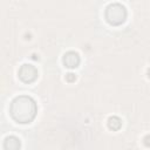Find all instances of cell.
Returning <instances> with one entry per match:
<instances>
[{"mask_svg":"<svg viewBox=\"0 0 150 150\" xmlns=\"http://www.w3.org/2000/svg\"><path fill=\"white\" fill-rule=\"evenodd\" d=\"M108 127L111 130H118L122 127V120L117 116H111L108 118Z\"/></svg>","mask_w":150,"mask_h":150,"instance_id":"6","label":"cell"},{"mask_svg":"<svg viewBox=\"0 0 150 150\" xmlns=\"http://www.w3.org/2000/svg\"><path fill=\"white\" fill-rule=\"evenodd\" d=\"M20 148V139L15 136H9L4 142V149L7 150H16Z\"/></svg>","mask_w":150,"mask_h":150,"instance_id":"5","label":"cell"},{"mask_svg":"<svg viewBox=\"0 0 150 150\" xmlns=\"http://www.w3.org/2000/svg\"><path fill=\"white\" fill-rule=\"evenodd\" d=\"M38 112L35 101L27 95H20L15 97L9 107V114L12 118L18 123L32 122Z\"/></svg>","mask_w":150,"mask_h":150,"instance_id":"1","label":"cell"},{"mask_svg":"<svg viewBox=\"0 0 150 150\" xmlns=\"http://www.w3.org/2000/svg\"><path fill=\"white\" fill-rule=\"evenodd\" d=\"M76 80V75L74 74V73H68L67 75H66V81H68V82H74Z\"/></svg>","mask_w":150,"mask_h":150,"instance_id":"7","label":"cell"},{"mask_svg":"<svg viewBox=\"0 0 150 150\" xmlns=\"http://www.w3.org/2000/svg\"><path fill=\"white\" fill-rule=\"evenodd\" d=\"M148 76H149V77H150V68H149V69H148Z\"/></svg>","mask_w":150,"mask_h":150,"instance_id":"9","label":"cell"},{"mask_svg":"<svg viewBox=\"0 0 150 150\" xmlns=\"http://www.w3.org/2000/svg\"><path fill=\"white\" fill-rule=\"evenodd\" d=\"M104 18H105L107 22L111 26L122 25L127 19V9L123 5H121L118 2L110 4L105 7Z\"/></svg>","mask_w":150,"mask_h":150,"instance_id":"2","label":"cell"},{"mask_svg":"<svg viewBox=\"0 0 150 150\" xmlns=\"http://www.w3.org/2000/svg\"><path fill=\"white\" fill-rule=\"evenodd\" d=\"M144 144H145V146H150V135H146L145 137H144Z\"/></svg>","mask_w":150,"mask_h":150,"instance_id":"8","label":"cell"},{"mask_svg":"<svg viewBox=\"0 0 150 150\" xmlns=\"http://www.w3.org/2000/svg\"><path fill=\"white\" fill-rule=\"evenodd\" d=\"M19 77L25 83H32L38 77V69L32 64H22L19 69Z\"/></svg>","mask_w":150,"mask_h":150,"instance_id":"3","label":"cell"},{"mask_svg":"<svg viewBox=\"0 0 150 150\" xmlns=\"http://www.w3.org/2000/svg\"><path fill=\"white\" fill-rule=\"evenodd\" d=\"M62 62H63L64 67L73 69V68H76L80 64V56H79L77 53H75L73 50H69L63 55Z\"/></svg>","mask_w":150,"mask_h":150,"instance_id":"4","label":"cell"}]
</instances>
